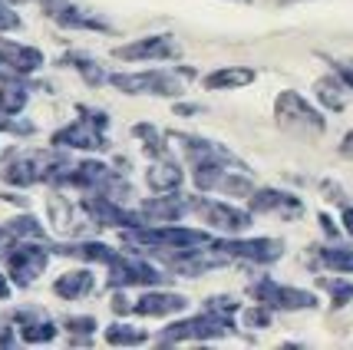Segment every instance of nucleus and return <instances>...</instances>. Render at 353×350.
Returning a JSON list of instances; mask_svg holds the SVG:
<instances>
[{"mask_svg":"<svg viewBox=\"0 0 353 350\" xmlns=\"http://www.w3.org/2000/svg\"><path fill=\"white\" fill-rule=\"evenodd\" d=\"M73 168V162L66 155L57 153H23L14 155L10 162H3L0 175L7 185H17V188H27V185L37 182H50V185H60L63 175Z\"/></svg>","mask_w":353,"mask_h":350,"instance_id":"obj_1","label":"nucleus"},{"mask_svg":"<svg viewBox=\"0 0 353 350\" xmlns=\"http://www.w3.org/2000/svg\"><path fill=\"white\" fill-rule=\"evenodd\" d=\"M195 66H175V70H145V73H112L106 83L129 96H182L185 79H195Z\"/></svg>","mask_w":353,"mask_h":350,"instance_id":"obj_2","label":"nucleus"},{"mask_svg":"<svg viewBox=\"0 0 353 350\" xmlns=\"http://www.w3.org/2000/svg\"><path fill=\"white\" fill-rule=\"evenodd\" d=\"M123 242L145 251H175V248H199L208 244L212 235L201 229H182V225H165V229H123Z\"/></svg>","mask_w":353,"mask_h":350,"instance_id":"obj_3","label":"nucleus"},{"mask_svg":"<svg viewBox=\"0 0 353 350\" xmlns=\"http://www.w3.org/2000/svg\"><path fill=\"white\" fill-rule=\"evenodd\" d=\"M274 119L284 133L301 136V139L323 136V129H327V122H323L321 113L310 106L301 93H294V90H284L274 99Z\"/></svg>","mask_w":353,"mask_h":350,"instance_id":"obj_4","label":"nucleus"},{"mask_svg":"<svg viewBox=\"0 0 353 350\" xmlns=\"http://www.w3.org/2000/svg\"><path fill=\"white\" fill-rule=\"evenodd\" d=\"M234 334L231 327V318L225 314H215V311H205L199 318L179 320V324H169L165 331H159L155 344H182V340H215V337Z\"/></svg>","mask_w":353,"mask_h":350,"instance_id":"obj_5","label":"nucleus"},{"mask_svg":"<svg viewBox=\"0 0 353 350\" xmlns=\"http://www.w3.org/2000/svg\"><path fill=\"white\" fill-rule=\"evenodd\" d=\"M50 251L37 238H20L17 244H10L7 251V271H10V284L17 288H30L33 281L43 274Z\"/></svg>","mask_w":353,"mask_h":350,"instance_id":"obj_6","label":"nucleus"},{"mask_svg":"<svg viewBox=\"0 0 353 350\" xmlns=\"http://www.w3.org/2000/svg\"><path fill=\"white\" fill-rule=\"evenodd\" d=\"M212 251L225 255V258H245V261H258V264H271L284 255V242L281 238H245L238 242L234 235L231 238H212L208 242Z\"/></svg>","mask_w":353,"mask_h":350,"instance_id":"obj_7","label":"nucleus"},{"mask_svg":"<svg viewBox=\"0 0 353 350\" xmlns=\"http://www.w3.org/2000/svg\"><path fill=\"white\" fill-rule=\"evenodd\" d=\"M60 185H77L83 192H99V195H109V198H119L116 192H125V182H119V175L106 162H96V159L73 166L63 175Z\"/></svg>","mask_w":353,"mask_h":350,"instance_id":"obj_8","label":"nucleus"},{"mask_svg":"<svg viewBox=\"0 0 353 350\" xmlns=\"http://www.w3.org/2000/svg\"><path fill=\"white\" fill-rule=\"evenodd\" d=\"M251 294L258 298V304L271 307V311H314L317 307V298L310 294V291H301V288H284V284H277L271 278H264L258 281Z\"/></svg>","mask_w":353,"mask_h":350,"instance_id":"obj_9","label":"nucleus"},{"mask_svg":"<svg viewBox=\"0 0 353 350\" xmlns=\"http://www.w3.org/2000/svg\"><path fill=\"white\" fill-rule=\"evenodd\" d=\"M83 208H86V212L92 215V222L103 225V229H142V225H149V218H145L142 212L119 208L112 198L99 195V192H92V195L83 202Z\"/></svg>","mask_w":353,"mask_h":350,"instance_id":"obj_10","label":"nucleus"},{"mask_svg":"<svg viewBox=\"0 0 353 350\" xmlns=\"http://www.w3.org/2000/svg\"><path fill=\"white\" fill-rule=\"evenodd\" d=\"M43 10L50 20H57L60 27H70V30H112L109 20H103L99 14L79 7L73 0H43Z\"/></svg>","mask_w":353,"mask_h":350,"instance_id":"obj_11","label":"nucleus"},{"mask_svg":"<svg viewBox=\"0 0 353 350\" xmlns=\"http://www.w3.org/2000/svg\"><path fill=\"white\" fill-rule=\"evenodd\" d=\"M165 274H159V268H152L149 261L125 258L116 255L109 261V288H139V284H162Z\"/></svg>","mask_w":353,"mask_h":350,"instance_id":"obj_12","label":"nucleus"},{"mask_svg":"<svg viewBox=\"0 0 353 350\" xmlns=\"http://www.w3.org/2000/svg\"><path fill=\"white\" fill-rule=\"evenodd\" d=\"M179 53H182V46L169 33H152V37H142L136 43H125L112 50L116 60H175Z\"/></svg>","mask_w":353,"mask_h":350,"instance_id":"obj_13","label":"nucleus"},{"mask_svg":"<svg viewBox=\"0 0 353 350\" xmlns=\"http://www.w3.org/2000/svg\"><path fill=\"white\" fill-rule=\"evenodd\" d=\"M248 212L254 215H277L284 222L291 218H301L304 215V202L291 192H281V188H254L251 198H248Z\"/></svg>","mask_w":353,"mask_h":350,"instance_id":"obj_14","label":"nucleus"},{"mask_svg":"<svg viewBox=\"0 0 353 350\" xmlns=\"http://www.w3.org/2000/svg\"><path fill=\"white\" fill-rule=\"evenodd\" d=\"M195 212H201V218L212 225V229L225 231V235H245L254 222H251V212L245 208H234V205H225V202H205V198H195Z\"/></svg>","mask_w":353,"mask_h":350,"instance_id":"obj_15","label":"nucleus"},{"mask_svg":"<svg viewBox=\"0 0 353 350\" xmlns=\"http://www.w3.org/2000/svg\"><path fill=\"white\" fill-rule=\"evenodd\" d=\"M165 139H172V142H175V146H179V149L192 159V166L221 162V166L248 168V166H241V162H238V159H234L225 146H218V142H208V139H199V136H185V133H165Z\"/></svg>","mask_w":353,"mask_h":350,"instance_id":"obj_16","label":"nucleus"},{"mask_svg":"<svg viewBox=\"0 0 353 350\" xmlns=\"http://www.w3.org/2000/svg\"><path fill=\"white\" fill-rule=\"evenodd\" d=\"M50 142L57 149H86V153H103L106 149V136L86 119H77L70 126H63V129H57Z\"/></svg>","mask_w":353,"mask_h":350,"instance_id":"obj_17","label":"nucleus"},{"mask_svg":"<svg viewBox=\"0 0 353 350\" xmlns=\"http://www.w3.org/2000/svg\"><path fill=\"white\" fill-rule=\"evenodd\" d=\"M192 208H195V198L175 195V192H155V198H145L139 205V212L145 215L149 222H179Z\"/></svg>","mask_w":353,"mask_h":350,"instance_id":"obj_18","label":"nucleus"},{"mask_svg":"<svg viewBox=\"0 0 353 350\" xmlns=\"http://www.w3.org/2000/svg\"><path fill=\"white\" fill-rule=\"evenodd\" d=\"M0 63L14 73V77H30L43 66V53L37 46H23L14 40H3L0 37Z\"/></svg>","mask_w":353,"mask_h":350,"instance_id":"obj_19","label":"nucleus"},{"mask_svg":"<svg viewBox=\"0 0 353 350\" xmlns=\"http://www.w3.org/2000/svg\"><path fill=\"white\" fill-rule=\"evenodd\" d=\"M185 307H188V298H182V294H172V291H149V294H142L129 311L139 314V318H169V314H179Z\"/></svg>","mask_w":353,"mask_h":350,"instance_id":"obj_20","label":"nucleus"},{"mask_svg":"<svg viewBox=\"0 0 353 350\" xmlns=\"http://www.w3.org/2000/svg\"><path fill=\"white\" fill-rule=\"evenodd\" d=\"M23 327H20V337L27 340V344H50L53 337H57V320H50L43 311H37V307H20L14 314Z\"/></svg>","mask_w":353,"mask_h":350,"instance_id":"obj_21","label":"nucleus"},{"mask_svg":"<svg viewBox=\"0 0 353 350\" xmlns=\"http://www.w3.org/2000/svg\"><path fill=\"white\" fill-rule=\"evenodd\" d=\"M185 182V172L175 162H165V159H159L152 166L145 168V185L152 188V192H179Z\"/></svg>","mask_w":353,"mask_h":350,"instance_id":"obj_22","label":"nucleus"},{"mask_svg":"<svg viewBox=\"0 0 353 350\" xmlns=\"http://www.w3.org/2000/svg\"><path fill=\"white\" fill-rule=\"evenodd\" d=\"M205 90H241L248 83H254V70L251 66H225V70H215L201 79Z\"/></svg>","mask_w":353,"mask_h":350,"instance_id":"obj_23","label":"nucleus"},{"mask_svg":"<svg viewBox=\"0 0 353 350\" xmlns=\"http://www.w3.org/2000/svg\"><path fill=\"white\" fill-rule=\"evenodd\" d=\"M27 103H30V86L20 77L3 79V86H0V113L20 116V113L27 109Z\"/></svg>","mask_w":353,"mask_h":350,"instance_id":"obj_24","label":"nucleus"},{"mask_svg":"<svg viewBox=\"0 0 353 350\" xmlns=\"http://www.w3.org/2000/svg\"><path fill=\"white\" fill-rule=\"evenodd\" d=\"M317 99H321L323 106L330 109V113H340V109H347V93H350V86L343 83V79L337 77V73H330V77L317 79Z\"/></svg>","mask_w":353,"mask_h":350,"instance_id":"obj_25","label":"nucleus"},{"mask_svg":"<svg viewBox=\"0 0 353 350\" xmlns=\"http://www.w3.org/2000/svg\"><path fill=\"white\" fill-rule=\"evenodd\" d=\"M53 291L60 294L63 301H79L92 291V274L90 271H66L53 281Z\"/></svg>","mask_w":353,"mask_h":350,"instance_id":"obj_26","label":"nucleus"},{"mask_svg":"<svg viewBox=\"0 0 353 350\" xmlns=\"http://www.w3.org/2000/svg\"><path fill=\"white\" fill-rule=\"evenodd\" d=\"M53 251H57V255H73V258H83V261H103V264H109V261L116 258V251H112L109 244H103V242H77V244H57Z\"/></svg>","mask_w":353,"mask_h":350,"instance_id":"obj_27","label":"nucleus"},{"mask_svg":"<svg viewBox=\"0 0 353 350\" xmlns=\"http://www.w3.org/2000/svg\"><path fill=\"white\" fill-rule=\"evenodd\" d=\"M60 63H63V66H73V70H77V73L86 79L90 86H99V83H106V79H109L106 73L99 70V63L92 60V57H86V53H77V50H73V53H66Z\"/></svg>","mask_w":353,"mask_h":350,"instance_id":"obj_28","label":"nucleus"},{"mask_svg":"<svg viewBox=\"0 0 353 350\" xmlns=\"http://www.w3.org/2000/svg\"><path fill=\"white\" fill-rule=\"evenodd\" d=\"M3 229H7V235H10L14 242H17V238H37V242H43V238H46L43 225H40L33 215H20V218H14V222H7Z\"/></svg>","mask_w":353,"mask_h":350,"instance_id":"obj_29","label":"nucleus"},{"mask_svg":"<svg viewBox=\"0 0 353 350\" xmlns=\"http://www.w3.org/2000/svg\"><path fill=\"white\" fill-rule=\"evenodd\" d=\"M106 340L112 347H139V344H145V334L129 324H112V327H106Z\"/></svg>","mask_w":353,"mask_h":350,"instance_id":"obj_30","label":"nucleus"},{"mask_svg":"<svg viewBox=\"0 0 353 350\" xmlns=\"http://www.w3.org/2000/svg\"><path fill=\"white\" fill-rule=\"evenodd\" d=\"M132 133L142 139V149H145L149 155H155V159H162V155H165V136H162L155 126H149V122H139V126H132Z\"/></svg>","mask_w":353,"mask_h":350,"instance_id":"obj_31","label":"nucleus"},{"mask_svg":"<svg viewBox=\"0 0 353 350\" xmlns=\"http://www.w3.org/2000/svg\"><path fill=\"white\" fill-rule=\"evenodd\" d=\"M317 258H321V264L330 268V271H340V274L353 271V248H321Z\"/></svg>","mask_w":353,"mask_h":350,"instance_id":"obj_32","label":"nucleus"},{"mask_svg":"<svg viewBox=\"0 0 353 350\" xmlns=\"http://www.w3.org/2000/svg\"><path fill=\"white\" fill-rule=\"evenodd\" d=\"M321 288L330 291V298H334V307H343L353 301V284L350 281H337V278H321Z\"/></svg>","mask_w":353,"mask_h":350,"instance_id":"obj_33","label":"nucleus"},{"mask_svg":"<svg viewBox=\"0 0 353 350\" xmlns=\"http://www.w3.org/2000/svg\"><path fill=\"white\" fill-rule=\"evenodd\" d=\"M241 324L251 327V331H264V327H271V307H245V314H241Z\"/></svg>","mask_w":353,"mask_h":350,"instance_id":"obj_34","label":"nucleus"},{"mask_svg":"<svg viewBox=\"0 0 353 350\" xmlns=\"http://www.w3.org/2000/svg\"><path fill=\"white\" fill-rule=\"evenodd\" d=\"M66 331L77 334V344H90V334L96 331V318H70Z\"/></svg>","mask_w":353,"mask_h":350,"instance_id":"obj_35","label":"nucleus"},{"mask_svg":"<svg viewBox=\"0 0 353 350\" xmlns=\"http://www.w3.org/2000/svg\"><path fill=\"white\" fill-rule=\"evenodd\" d=\"M0 133H14V136H30V133H33V122L17 119V116H10V113H0Z\"/></svg>","mask_w":353,"mask_h":350,"instance_id":"obj_36","label":"nucleus"},{"mask_svg":"<svg viewBox=\"0 0 353 350\" xmlns=\"http://www.w3.org/2000/svg\"><path fill=\"white\" fill-rule=\"evenodd\" d=\"M205 311H215V314L231 318V314L238 311V301H234V298H228V294H221V298H208V301H205Z\"/></svg>","mask_w":353,"mask_h":350,"instance_id":"obj_37","label":"nucleus"},{"mask_svg":"<svg viewBox=\"0 0 353 350\" xmlns=\"http://www.w3.org/2000/svg\"><path fill=\"white\" fill-rule=\"evenodd\" d=\"M79 116H83V119L90 122V126H96V129H99V133H106V126H109V116L106 113H103V109H96V106H83V103H79Z\"/></svg>","mask_w":353,"mask_h":350,"instance_id":"obj_38","label":"nucleus"},{"mask_svg":"<svg viewBox=\"0 0 353 350\" xmlns=\"http://www.w3.org/2000/svg\"><path fill=\"white\" fill-rule=\"evenodd\" d=\"M20 27V17L10 7V0H0V30H17Z\"/></svg>","mask_w":353,"mask_h":350,"instance_id":"obj_39","label":"nucleus"},{"mask_svg":"<svg viewBox=\"0 0 353 350\" xmlns=\"http://www.w3.org/2000/svg\"><path fill=\"white\" fill-rule=\"evenodd\" d=\"M334 73L353 90V60H334Z\"/></svg>","mask_w":353,"mask_h":350,"instance_id":"obj_40","label":"nucleus"},{"mask_svg":"<svg viewBox=\"0 0 353 350\" xmlns=\"http://www.w3.org/2000/svg\"><path fill=\"white\" fill-rule=\"evenodd\" d=\"M0 347H14V327L0 324Z\"/></svg>","mask_w":353,"mask_h":350,"instance_id":"obj_41","label":"nucleus"},{"mask_svg":"<svg viewBox=\"0 0 353 350\" xmlns=\"http://www.w3.org/2000/svg\"><path fill=\"white\" fill-rule=\"evenodd\" d=\"M195 113H201V106H195V103H179L175 106V116H195Z\"/></svg>","mask_w":353,"mask_h":350,"instance_id":"obj_42","label":"nucleus"},{"mask_svg":"<svg viewBox=\"0 0 353 350\" xmlns=\"http://www.w3.org/2000/svg\"><path fill=\"white\" fill-rule=\"evenodd\" d=\"M343 229H347V235L353 238V205H347V208H343Z\"/></svg>","mask_w":353,"mask_h":350,"instance_id":"obj_43","label":"nucleus"},{"mask_svg":"<svg viewBox=\"0 0 353 350\" xmlns=\"http://www.w3.org/2000/svg\"><path fill=\"white\" fill-rule=\"evenodd\" d=\"M340 153L350 155V159H353V129L347 133V136H343V142H340Z\"/></svg>","mask_w":353,"mask_h":350,"instance_id":"obj_44","label":"nucleus"},{"mask_svg":"<svg viewBox=\"0 0 353 350\" xmlns=\"http://www.w3.org/2000/svg\"><path fill=\"white\" fill-rule=\"evenodd\" d=\"M321 229L327 231V235H330V238H334V235H337V229H334V222H330V215H323V212H321Z\"/></svg>","mask_w":353,"mask_h":350,"instance_id":"obj_45","label":"nucleus"},{"mask_svg":"<svg viewBox=\"0 0 353 350\" xmlns=\"http://www.w3.org/2000/svg\"><path fill=\"white\" fill-rule=\"evenodd\" d=\"M3 298H10V278L7 274H0V301Z\"/></svg>","mask_w":353,"mask_h":350,"instance_id":"obj_46","label":"nucleus"},{"mask_svg":"<svg viewBox=\"0 0 353 350\" xmlns=\"http://www.w3.org/2000/svg\"><path fill=\"white\" fill-rule=\"evenodd\" d=\"M10 77H14V73H10V70H7V66L0 63V83H3V79H10Z\"/></svg>","mask_w":353,"mask_h":350,"instance_id":"obj_47","label":"nucleus"}]
</instances>
